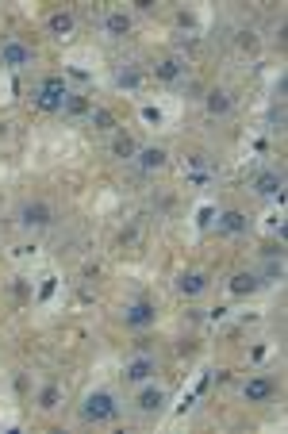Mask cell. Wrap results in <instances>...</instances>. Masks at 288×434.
I'll use <instances>...</instances> for the list:
<instances>
[{
    "mask_svg": "<svg viewBox=\"0 0 288 434\" xmlns=\"http://www.w3.org/2000/svg\"><path fill=\"white\" fill-rule=\"evenodd\" d=\"M115 411H119V404H115L112 392H88L85 404H81V415H85V423H108V419H115Z\"/></svg>",
    "mask_w": 288,
    "mask_h": 434,
    "instance_id": "obj_1",
    "label": "cell"
},
{
    "mask_svg": "<svg viewBox=\"0 0 288 434\" xmlns=\"http://www.w3.org/2000/svg\"><path fill=\"white\" fill-rule=\"evenodd\" d=\"M66 97H69L66 81H62V77H47V81H43V88H38L35 104L43 108V112H62V108H66Z\"/></svg>",
    "mask_w": 288,
    "mask_h": 434,
    "instance_id": "obj_2",
    "label": "cell"
},
{
    "mask_svg": "<svg viewBox=\"0 0 288 434\" xmlns=\"http://www.w3.org/2000/svg\"><path fill=\"white\" fill-rule=\"evenodd\" d=\"M27 62H31V47H23L19 39H4V43H0V66L23 69Z\"/></svg>",
    "mask_w": 288,
    "mask_h": 434,
    "instance_id": "obj_3",
    "label": "cell"
},
{
    "mask_svg": "<svg viewBox=\"0 0 288 434\" xmlns=\"http://www.w3.org/2000/svg\"><path fill=\"white\" fill-rule=\"evenodd\" d=\"M154 319H158V311H154L150 300H139V304H131V308L123 311V323H127V327H134V330L154 327Z\"/></svg>",
    "mask_w": 288,
    "mask_h": 434,
    "instance_id": "obj_4",
    "label": "cell"
},
{
    "mask_svg": "<svg viewBox=\"0 0 288 434\" xmlns=\"http://www.w3.org/2000/svg\"><path fill=\"white\" fill-rule=\"evenodd\" d=\"M273 392H277V385H273L269 376H250L246 385H242V400H246V404H265Z\"/></svg>",
    "mask_w": 288,
    "mask_h": 434,
    "instance_id": "obj_5",
    "label": "cell"
},
{
    "mask_svg": "<svg viewBox=\"0 0 288 434\" xmlns=\"http://www.w3.org/2000/svg\"><path fill=\"white\" fill-rule=\"evenodd\" d=\"M123 376L131 381V385H146V381L154 376V357H150V354H139L131 365L123 369Z\"/></svg>",
    "mask_w": 288,
    "mask_h": 434,
    "instance_id": "obj_6",
    "label": "cell"
},
{
    "mask_svg": "<svg viewBox=\"0 0 288 434\" xmlns=\"http://www.w3.org/2000/svg\"><path fill=\"white\" fill-rule=\"evenodd\" d=\"M134 404H139V411H143V415H158V411H162V404H165V392H162V388H154V385H146Z\"/></svg>",
    "mask_w": 288,
    "mask_h": 434,
    "instance_id": "obj_7",
    "label": "cell"
},
{
    "mask_svg": "<svg viewBox=\"0 0 288 434\" xmlns=\"http://www.w3.org/2000/svg\"><path fill=\"white\" fill-rule=\"evenodd\" d=\"M280 184H285V177H280L277 169H265V173L254 177V193L258 196H280Z\"/></svg>",
    "mask_w": 288,
    "mask_h": 434,
    "instance_id": "obj_8",
    "label": "cell"
},
{
    "mask_svg": "<svg viewBox=\"0 0 288 434\" xmlns=\"http://www.w3.org/2000/svg\"><path fill=\"white\" fill-rule=\"evenodd\" d=\"M19 219L27 223V227H47L50 219H54V212H50L47 204H23V212H19Z\"/></svg>",
    "mask_w": 288,
    "mask_h": 434,
    "instance_id": "obj_9",
    "label": "cell"
},
{
    "mask_svg": "<svg viewBox=\"0 0 288 434\" xmlns=\"http://www.w3.org/2000/svg\"><path fill=\"white\" fill-rule=\"evenodd\" d=\"M204 289H208V273H181L177 277V292L181 296H200Z\"/></svg>",
    "mask_w": 288,
    "mask_h": 434,
    "instance_id": "obj_10",
    "label": "cell"
},
{
    "mask_svg": "<svg viewBox=\"0 0 288 434\" xmlns=\"http://www.w3.org/2000/svg\"><path fill=\"white\" fill-rule=\"evenodd\" d=\"M258 273H235V277L227 280V289L235 292V296H250V292H258Z\"/></svg>",
    "mask_w": 288,
    "mask_h": 434,
    "instance_id": "obj_11",
    "label": "cell"
},
{
    "mask_svg": "<svg viewBox=\"0 0 288 434\" xmlns=\"http://www.w3.org/2000/svg\"><path fill=\"white\" fill-rule=\"evenodd\" d=\"M184 73V66H181V58H162L158 66H154V77L158 81H165V85H173V81Z\"/></svg>",
    "mask_w": 288,
    "mask_h": 434,
    "instance_id": "obj_12",
    "label": "cell"
},
{
    "mask_svg": "<svg viewBox=\"0 0 288 434\" xmlns=\"http://www.w3.org/2000/svg\"><path fill=\"white\" fill-rule=\"evenodd\" d=\"M104 31L112 35V39H123L127 31H131V16L127 12H108V20H104Z\"/></svg>",
    "mask_w": 288,
    "mask_h": 434,
    "instance_id": "obj_13",
    "label": "cell"
},
{
    "mask_svg": "<svg viewBox=\"0 0 288 434\" xmlns=\"http://www.w3.org/2000/svg\"><path fill=\"white\" fill-rule=\"evenodd\" d=\"M134 158H139V169H146V173L165 165V150H162V146H146V150H139Z\"/></svg>",
    "mask_w": 288,
    "mask_h": 434,
    "instance_id": "obj_14",
    "label": "cell"
},
{
    "mask_svg": "<svg viewBox=\"0 0 288 434\" xmlns=\"http://www.w3.org/2000/svg\"><path fill=\"white\" fill-rule=\"evenodd\" d=\"M219 227L227 234H246V215H242L239 208H227V212L219 215Z\"/></svg>",
    "mask_w": 288,
    "mask_h": 434,
    "instance_id": "obj_15",
    "label": "cell"
},
{
    "mask_svg": "<svg viewBox=\"0 0 288 434\" xmlns=\"http://www.w3.org/2000/svg\"><path fill=\"white\" fill-rule=\"evenodd\" d=\"M204 104H208L211 116H227V112H230V97L223 93V88H211L208 97H204Z\"/></svg>",
    "mask_w": 288,
    "mask_h": 434,
    "instance_id": "obj_16",
    "label": "cell"
},
{
    "mask_svg": "<svg viewBox=\"0 0 288 434\" xmlns=\"http://www.w3.org/2000/svg\"><path fill=\"white\" fill-rule=\"evenodd\" d=\"M47 27L54 31L58 39H66L69 31H73V16H69V12H54V16L47 20Z\"/></svg>",
    "mask_w": 288,
    "mask_h": 434,
    "instance_id": "obj_17",
    "label": "cell"
},
{
    "mask_svg": "<svg viewBox=\"0 0 288 434\" xmlns=\"http://www.w3.org/2000/svg\"><path fill=\"white\" fill-rule=\"evenodd\" d=\"M112 154H115V158H134V154H139V146H134L131 135H119V138L112 143Z\"/></svg>",
    "mask_w": 288,
    "mask_h": 434,
    "instance_id": "obj_18",
    "label": "cell"
},
{
    "mask_svg": "<svg viewBox=\"0 0 288 434\" xmlns=\"http://www.w3.org/2000/svg\"><path fill=\"white\" fill-rule=\"evenodd\" d=\"M66 112H69V116H85V112H93V104H88L85 97L69 93V97H66Z\"/></svg>",
    "mask_w": 288,
    "mask_h": 434,
    "instance_id": "obj_19",
    "label": "cell"
},
{
    "mask_svg": "<svg viewBox=\"0 0 288 434\" xmlns=\"http://www.w3.org/2000/svg\"><path fill=\"white\" fill-rule=\"evenodd\" d=\"M58 396H62V392H58V385H47L43 392H38V407H47V411H50V407H58Z\"/></svg>",
    "mask_w": 288,
    "mask_h": 434,
    "instance_id": "obj_20",
    "label": "cell"
},
{
    "mask_svg": "<svg viewBox=\"0 0 288 434\" xmlns=\"http://www.w3.org/2000/svg\"><path fill=\"white\" fill-rule=\"evenodd\" d=\"M93 119H96V127H100V131H112V127H115V116H112V112H104V108H96Z\"/></svg>",
    "mask_w": 288,
    "mask_h": 434,
    "instance_id": "obj_21",
    "label": "cell"
},
{
    "mask_svg": "<svg viewBox=\"0 0 288 434\" xmlns=\"http://www.w3.org/2000/svg\"><path fill=\"white\" fill-rule=\"evenodd\" d=\"M119 85L134 88V85H139V69H123V73H119Z\"/></svg>",
    "mask_w": 288,
    "mask_h": 434,
    "instance_id": "obj_22",
    "label": "cell"
},
{
    "mask_svg": "<svg viewBox=\"0 0 288 434\" xmlns=\"http://www.w3.org/2000/svg\"><path fill=\"white\" fill-rule=\"evenodd\" d=\"M285 277V265H280V261H269L265 265V280H280Z\"/></svg>",
    "mask_w": 288,
    "mask_h": 434,
    "instance_id": "obj_23",
    "label": "cell"
},
{
    "mask_svg": "<svg viewBox=\"0 0 288 434\" xmlns=\"http://www.w3.org/2000/svg\"><path fill=\"white\" fill-rule=\"evenodd\" d=\"M54 289H58V280L47 277V280H43V289H38V300H50V296H54Z\"/></svg>",
    "mask_w": 288,
    "mask_h": 434,
    "instance_id": "obj_24",
    "label": "cell"
},
{
    "mask_svg": "<svg viewBox=\"0 0 288 434\" xmlns=\"http://www.w3.org/2000/svg\"><path fill=\"white\" fill-rule=\"evenodd\" d=\"M143 119L146 123H162V112L158 108H143Z\"/></svg>",
    "mask_w": 288,
    "mask_h": 434,
    "instance_id": "obj_25",
    "label": "cell"
}]
</instances>
